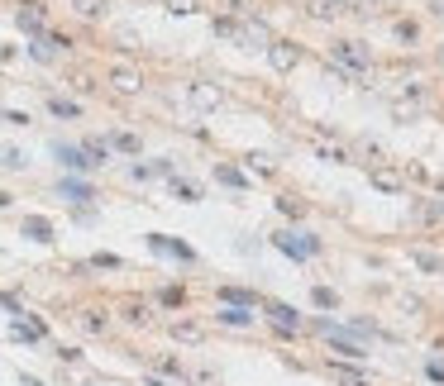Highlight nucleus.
I'll use <instances>...</instances> for the list:
<instances>
[{"instance_id": "1", "label": "nucleus", "mask_w": 444, "mask_h": 386, "mask_svg": "<svg viewBox=\"0 0 444 386\" xmlns=\"http://www.w3.org/2000/svg\"><path fill=\"white\" fill-rule=\"evenodd\" d=\"M277 248L282 253H292V258H316L325 243L316 239V234H301V229H287V234H277Z\"/></svg>"}, {"instance_id": "2", "label": "nucleus", "mask_w": 444, "mask_h": 386, "mask_svg": "<svg viewBox=\"0 0 444 386\" xmlns=\"http://www.w3.org/2000/svg\"><path fill=\"white\" fill-rule=\"evenodd\" d=\"M53 158H58L67 172H91V158H86L82 148H72V143H53Z\"/></svg>"}, {"instance_id": "3", "label": "nucleus", "mask_w": 444, "mask_h": 386, "mask_svg": "<svg viewBox=\"0 0 444 386\" xmlns=\"http://www.w3.org/2000/svg\"><path fill=\"white\" fill-rule=\"evenodd\" d=\"M148 248H158V253H172V258H182V263H196V253H191L187 243L167 239V234H153V239H148Z\"/></svg>"}, {"instance_id": "4", "label": "nucleus", "mask_w": 444, "mask_h": 386, "mask_svg": "<svg viewBox=\"0 0 444 386\" xmlns=\"http://www.w3.org/2000/svg\"><path fill=\"white\" fill-rule=\"evenodd\" d=\"M268 58H272V67H277V72H292L301 53H296V43H272V48H268Z\"/></svg>"}, {"instance_id": "5", "label": "nucleus", "mask_w": 444, "mask_h": 386, "mask_svg": "<svg viewBox=\"0 0 444 386\" xmlns=\"http://www.w3.org/2000/svg\"><path fill=\"white\" fill-rule=\"evenodd\" d=\"M58 191L67 195V200H77V205H82V200H96V191H91L86 182H77V177H62V182H58Z\"/></svg>"}, {"instance_id": "6", "label": "nucleus", "mask_w": 444, "mask_h": 386, "mask_svg": "<svg viewBox=\"0 0 444 386\" xmlns=\"http://www.w3.org/2000/svg\"><path fill=\"white\" fill-rule=\"evenodd\" d=\"M110 86H115V91H124V96H134V91L143 86V77H139V72H124V67H119V72H110Z\"/></svg>"}, {"instance_id": "7", "label": "nucleus", "mask_w": 444, "mask_h": 386, "mask_svg": "<svg viewBox=\"0 0 444 386\" xmlns=\"http://www.w3.org/2000/svg\"><path fill=\"white\" fill-rule=\"evenodd\" d=\"M19 29H29V34H38V29H43V5H34V0H29V5L19 10Z\"/></svg>"}, {"instance_id": "8", "label": "nucleus", "mask_w": 444, "mask_h": 386, "mask_svg": "<svg viewBox=\"0 0 444 386\" xmlns=\"http://www.w3.org/2000/svg\"><path fill=\"white\" fill-rule=\"evenodd\" d=\"M24 234L38 239V243H48V239H53V224H48V219H24Z\"/></svg>"}, {"instance_id": "9", "label": "nucleus", "mask_w": 444, "mask_h": 386, "mask_svg": "<svg viewBox=\"0 0 444 386\" xmlns=\"http://www.w3.org/2000/svg\"><path fill=\"white\" fill-rule=\"evenodd\" d=\"M48 110H53V114H58V119H77V114H82V110H77V105H72V100H48Z\"/></svg>"}, {"instance_id": "10", "label": "nucleus", "mask_w": 444, "mask_h": 386, "mask_svg": "<svg viewBox=\"0 0 444 386\" xmlns=\"http://www.w3.org/2000/svg\"><path fill=\"white\" fill-rule=\"evenodd\" d=\"M101 10H106V0H77V14H82V19H96Z\"/></svg>"}, {"instance_id": "11", "label": "nucleus", "mask_w": 444, "mask_h": 386, "mask_svg": "<svg viewBox=\"0 0 444 386\" xmlns=\"http://www.w3.org/2000/svg\"><path fill=\"white\" fill-rule=\"evenodd\" d=\"M373 182H377L382 191H397V186H401V182H397V172H373Z\"/></svg>"}, {"instance_id": "12", "label": "nucleus", "mask_w": 444, "mask_h": 386, "mask_svg": "<svg viewBox=\"0 0 444 386\" xmlns=\"http://www.w3.org/2000/svg\"><path fill=\"white\" fill-rule=\"evenodd\" d=\"M220 319L224 324H248L253 315H248V310H220Z\"/></svg>"}, {"instance_id": "13", "label": "nucleus", "mask_w": 444, "mask_h": 386, "mask_svg": "<svg viewBox=\"0 0 444 386\" xmlns=\"http://www.w3.org/2000/svg\"><path fill=\"white\" fill-rule=\"evenodd\" d=\"M334 53H339V58H344V62H353V67H363V58H358V53H353V43H339V48H334Z\"/></svg>"}, {"instance_id": "14", "label": "nucleus", "mask_w": 444, "mask_h": 386, "mask_svg": "<svg viewBox=\"0 0 444 386\" xmlns=\"http://www.w3.org/2000/svg\"><path fill=\"white\" fill-rule=\"evenodd\" d=\"M0 162H5V167H24V158H19L14 148H0Z\"/></svg>"}, {"instance_id": "15", "label": "nucleus", "mask_w": 444, "mask_h": 386, "mask_svg": "<svg viewBox=\"0 0 444 386\" xmlns=\"http://www.w3.org/2000/svg\"><path fill=\"white\" fill-rule=\"evenodd\" d=\"M215 172H220V182H229V186H244V177H239L234 167H215Z\"/></svg>"}, {"instance_id": "16", "label": "nucleus", "mask_w": 444, "mask_h": 386, "mask_svg": "<svg viewBox=\"0 0 444 386\" xmlns=\"http://www.w3.org/2000/svg\"><path fill=\"white\" fill-rule=\"evenodd\" d=\"M115 143H119L124 153H134V148H139V138H134V134H115Z\"/></svg>"}, {"instance_id": "17", "label": "nucleus", "mask_w": 444, "mask_h": 386, "mask_svg": "<svg viewBox=\"0 0 444 386\" xmlns=\"http://www.w3.org/2000/svg\"><path fill=\"white\" fill-rule=\"evenodd\" d=\"M172 334H177V339H196L201 329H196V324H172Z\"/></svg>"}]
</instances>
